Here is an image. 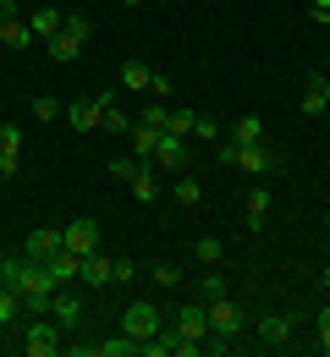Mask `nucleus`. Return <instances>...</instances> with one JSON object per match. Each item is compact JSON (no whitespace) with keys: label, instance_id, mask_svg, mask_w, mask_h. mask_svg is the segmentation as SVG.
<instances>
[{"label":"nucleus","instance_id":"34","mask_svg":"<svg viewBox=\"0 0 330 357\" xmlns=\"http://www.w3.org/2000/svg\"><path fill=\"white\" fill-rule=\"evenodd\" d=\"M177 280H182L177 264H154V286H177Z\"/></svg>","mask_w":330,"mask_h":357},{"label":"nucleus","instance_id":"40","mask_svg":"<svg viewBox=\"0 0 330 357\" xmlns=\"http://www.w3.org/2000/svg\"><path fill=\"white\" fill-rule=\"evenodd\" d=\"M308 83H314V89H320V93L330 99V77H308Z\"/></svg>","mask_w":330,"mask_h":357},{"label":"nucleus","instance_id":"39","mask_svg":"<svg viewBox=\"0 0 330 357\" xmlns=\"http://www.w3.org/2000/svg\"><path fill=\"white\" fill-rule=\"evenodd\" d=\"M308 11H314V22H330V0H308Z\"/></svg>","mask_w":330,"mask_h":357},{"label":"nucleus","instance_id":"36","mask_svg":"<svg viewBox=\"0 0 330 357\" xmlns=\"http://www.w3.org/2000/svg\"><path fill=\"white\" fill-rule=\"evenodd\" d=\"M133 171H138V160H110V176H121V181H133Z\"/></svg>","mask_w":330,"mask_h":357},{"label":"nucleus","instance_id":"19","mask_svg":"<svg viewBox=\"0 0 330 357\" xmlns=\"http://www.w3.org/2000/svg\"><path fill=\"white\" fill-rule=\"evenodd\" d=\"M33 45V33H28V22H17V17H6L0 22V50H28Z\"/></svg>","mask_w":330,"mask_h":357},{"label":"nucleus","instance_id":"20","mask_svg":"<svg viewBox=\"0 0 330 357\" xmlns=\"http://www.w3.org/2000/svg\"><path fill=\"white\" fill-rule=\"evenodd\" d=\"M264 215H270V187H253V192H248V225L259 231V225H264Z\"/></svg>","mask_w":330,"mask_h":357},{"label":"nucleus","instance_id":"7","mask_svg":"<svg viewBox=\"0 0 330 357\" xmlns=\"http://www.w3.org/2000/svg\"><path fill=\"white\" fill-rule=\"evenodd\" d=\"M292 330H297L292 313H264V319L253 324V335H259L264 347H292Z\"/></svg>","mask_w":330,"mask_h":357},{"label":"nucleus","instance_id":"33","mask_svg":"<svg viewBox=\"0 0 330 357\" xmlns=\"http://www.w3.org/2000/svg\"><path fill=\"white\" fill-rule=\"evenodd\" d=\"M193 132H198V137H226V127H220L215 116H198V121H193Z\"/></svg>","mask_w":330,"mask_h":357},{"label":"nucleus","instance_id":"38","mask_svg":"<svg viewBox=\"0 0 330 357\" xmlns=\"http://www.w3.org/2000/svg\"><path fill=\"white\" fill-rule=\"evenodd\" d=\"M149 93H154V99H160V93H171V77H165V72H154V77H149Z\"/></svg>","mask_w":330,"mask_h":357},{"label":"nucleus","instance_id":"23","mask_svg":"<svg viewBox=\"0 0 330 357\" xmlns=\"http://www.w3.org/2000/svg\"><path fill=\"white\" fill-rule=\"evenodd\" d=\"M149 77H154V72H149L143 61H127V66H121V89H143L149 93Z\"/></svg>","mask_w":330,"mask_h":357},{"label":"nucleus","instance_id":"27","mask_svg":"<svg viewBox=\"0 0 330 357\" xmlns=\"http://www.w3.org/2000/svg\"><path fill=\"white\" fill-rule=\"evenodd\" d=\"M198 198H204V187H198L193 176H182V181H177V204H188V209H193Z\"/></svg>","mask_w":330,"mask_h":357},{"label":"nucleus","instance_id":"24","mask_svg":"<svg viewBox=\"0 0 330 357\" xmlns=\"http://www.w3.org/2000/svg\"><path fill=\"white\" fill-rule=\"evenodd\" d=\"M193 121H198V110H171V116H165V132L171 137H193Z\"/></svg>","mask_w":330,"mask_h":357},{"label":"nucleus","instance_id":"3","mask_svg":"<svg viewBox=\"0 0 330 357\" xmlns=\"http://www.w3.org/2000/svg\"><path fill=\"white\" fill-rule=\"evenodd\" d=\"M61 335H66V330H61L55 319H45V313H33V324L22 330V347H28L33 357H61Z\"/></svg>","mask_w":330,"mask_h":357},{"label":"nucleus","instance_id":"10","mask_svg":"<svg viewBox=\"0 0 330 357\" xmlns=\"http://www.w3.org/2000/svg\"><path fill=\"white\" fill-rule=\"evenodd\" d=\"M17 160H22V127H0V176H17Z\"/></svg>","mask_w":330,"mask_h":357},{"label":"nucleus","instance_id":"1","mask_svg":"<svg viewBox=\"0 0 330 357\" xmlns=\"http://www.w3.org/2000/svg\"><path fill=\"white\" fill-rule=\"evenodd\" d=\"M220 165H237L248 176H276L281 171V154L264 149V143H220Z\"/></svg>","mask_w":330,"mask_h":357},{"label":"nucleus","instance_id":"22","mask_svg":"<svg viewBox=\"0 0 330 357\" xmlns=\"http://www.w3.org/2000/svg\"><path fill=\"white\" fill-rule=\"evenodd\" d=\"M99 357H138V341L121 330V335H110V341H99Z\"/></svg>","mask_w":330,"mask_h":357},{"label":"nucleus","instance_id":"41","mask_svg":"<svg viewBox=\"0 0 330 357\" xmlns=\"http://www.w3.org/2000/svg\"><path fill=\"white\" fill-rule=\"evenodd\" d=\"M325 291H330V264H325Z\"/></svg>","mask_w":330,"mask_h":357},{"label":"nucleus","instance_id":"25","mask_svg":"<svg viewBox=\"0 0 330 357\" xmlns=\"http://www.w3.org/2000/svg\"><path fill=\"white\" fill-rule=\"evenodd\" d=\"M325 110H330V99L308 83V89H303V116H325Z\"/></svg>","mask_w":330,"mask_h":357},{"label":"nucleus","instance_id":"6","mask_svg":"<svg viewBox=\"0 0 330 357\" xmlns=\"http://www.w3.org/2000/svg\"><path fill=\"white\" fill-rule=\"evenodd\" d=\"M121 330H127L133 341L154 335V330H160V308H154V303H127V313H121Z\"/></svg>","mask_w":330,"mask_h":357},{"label":"nucleus","instance_id":"37","mask_svg":"<svg viewBox=\"0 0 330 357\" xmlns=\"http://www.w3.org/2000/svg\"><path fill=\"white\" fill-rule=\"evenodd\" d=\"M133 275H138V269L127 264V259H116V269H110V280H116V286H121V280H133Z\"/></svg>","mask_w":330,"mask_h":357},{"label":"nucleus","instance_id":"13","mask_svg":"<svg viewBox=\"0 0 330 357\" xmlns=\"http://www.w3.org/2000/svg\"><path fill=\"white\" fill-rule=\"evenodd\" d=\"M61 248H66V236H61V231H28V259L50 264V259H55Z\"/></svg>","mask_w":330,"mask_h":357},{"label":"nucleus","instance_id":"17","mask_svg":"<svg viewBox=\"0 0 330 357\" xmlns=\"http://www.w3.org/2000/svg\"><path fill=\"white\" fill-rule=\"evenodd\" d=\"M226 143H264V121L259 116H237L226 127Z\"/></svg>","mask_w":330,"mask_h":357},{"label":"nucleus","instance_id":"18","mask_svg":"<svg viewBox=\"0 0 330 357\" xmlns=\"http://www.w3.org/2000/svg\"><path fill=\"white\" fill-rule=\"evenodd\" d=\"M127 187H133V198H138V204H154V198H160V181H154V165H138Z\"/></svg>","mask_w":330,"mask_h":357},{"label":"nucleus","instance_id":"4","mask_svg":"<svg viewBox=\"0 0 330 357\" xmlns=\"http://www.w3.org/2000/svg\"><path fill=\"white\" fill-rule=\"evenodd\" d=\"M89 33H94V28H89V17H66V22H61V33L50 39V61H77V50L89 45Z\"/></svg>","mask_w":330,"mask_h":357},{"label":"nucleus","instance_id":"26","mask_svg":"<svg viewBox=\"0 0 330 357\" xmlns=\"http://www.w3.org/2000/svg\"><path fill=\"white\" fill-rule=\"evenodd\" d=\"M17 308H22V297H17L11 286H0V324H11V319H17Z\"/></svg>","mask_w":330,"mask_h":357},{"label":"nucleus","instance_id":"15","mask_svg":"<svg viewBox=\"0 0 330 357\" xmlns=\"http://www.w3.org/2000/svg\"><path fill=\"white\" fill-rule=\"evenodd\" d=\"M50 275H55V286H72V280H77V269H83V253H72V248H61V253H55V259H50Z\"/></svg>","mask_w":330,"mask_h":357},{"label":"nucleus","instance_id":"8","mask_svg":"<svg viewBox=\"0 0 330 357\" xmlns=\"http://www.w3.org/2000/svg\"><path fill=\"white\" fill-rule=\"evenodd\" d=\"M154 165H160V171H182V165H188V137L160 132V143H154Z\"/></svg>","mask_w":330,"mask_h":357},{"label":"nucleus","instance_id":"31","mask_svg":"<svg viewBox=\"0 0 330 357\" xmlns=\"http://www.w3.org/2000/svg\"><path fill=\"white\" fill-rule=\"evenodd\" d=\"M215 297H226V280L215 269H204V303H215Z\"/></svg>","mask_w":330,"mask_h":357},{"label":"nucleus","instance_id":"5","mask_svg":"<svg viewBox=\"0 0 330 357\" xmlns=\"http://www.w3.org/2000/svg\"><path fill=\"white\" fill-rule=\"evenodd\" d=\"M105 105H116L110 89H99L94 99H77V105H72V127H77V132H94L99 121H105Z\"/></svg>","mask_w":330,"mask_h":357},{"label":"nucleus","instance_id":"11","mask_svg":"<svg viewBox=\"0 0 330 357\" xmlns=\"http://www.w3.org/2000/svg\"><path fill=\"white\" fill-rule=\"evenodd\" d=\"M177 330H182L188 341H204V335H209V303H198V308H177Z\"/></svg>","mask_w":330,"mask_h":357},{"label":"nucleus","instance_id":"35","mask_svg":"<svg viewBox=\"0 0 330 357\" xmlns=\"http://www.w3.org/2000/svg\"><path fill=\"white\" fill-rule=\"evenodd\" d=\"M314 324H320V352H330V308L314 313Z\"/></svg>","mask_w":330,"mask_h":357},{"label":"nucleus","instance_id":"9","mask_svg":"<svg viewBox=\"0 0 330 357\" xmlns=\"http://www.w3.org/2000/svg\"><path fill=\"white\" fill-rule=\"evenodd\" d=\"M50 319H55L61 330H77V324H83V308H77V297H72L66 286H55V297H50Z\"/></svg>","mask_w":330,"mask_h":357},{"label":"nucleus","instance_id":"28","mask_svg":"<svg viewBox=\"0 0 330 357\" xmlns=\"http://www.w3.org/2000/svg\"><path fill=\"white\" fill-rule=\"evenodd\" d=\"M193 259H198V264H220V242H215V236H204V242L193 248Z\"/></svg>","mask_w":330,"mask_h":357},{"label":"nucleus","instance_id":"14","mask_svg":"<svg viewBox=\"0 0 330 357\" xmlns=\"http://www.w3.org/2000/svg\"><path fill=\"white\" fill-rule=\"evenodd\" d=\"M61 236H66V248H72V253H94V248H99V225L94 220H72Z\"/></svg>","mask_w":330,"mask_h":357},{"label":"nucleus","instance_id":"32","mask_svg":"<svg viewBox=\"0 0 330 357\" xmlns=\"http://www.w3.org/2000/svg\"><path fill=\"white\" fill-rule=\"evenodd\" d=\"M165 116H171V110H165V105H160V99H154V105H149V110H143L138 121H143V127H160V132H165Z\"/></svg>","mask_w":330,"mask_h":357},{"label":"nucleus","instance_id":"42","mask_svg":"<svg viewBox=\"0 0 330 357\" xmlns=\"http://www.w3.org/2000/svg\"><path fill=\"white\" fill-rule=\"evenodd\" d=\"M325 236H330V215H325Z\"/></svg>","mask_w":330,"mask_h":357},{"label":"nucleus","instance_id":"12","mask_svg":"<svg viewBox=\"0 0 330 357\" xmlns=\"http://www.w3.org/2000/svg\"><path fill=\"white\" fill-rule=\"evenodd\" d=\"M110 269H116V259H105V253H83V269H77V280L83 286H110Z\"/></svg>","mask_w":330,"mask_h":357},{"label":"nucleus","instance_id":"43","mask_svg":"<svg viewBox=\"0 0 330 357\" xmlns=\"http://www.w3.org/2000/svg\"><path fill=\"white\" fill-rule=\"evenodd\" d=\"M127 6H138V0H127Z\"/></svg>","mask_w":330,"mask_h":357},{"label":"nucleus","instance_id":"2","mask_svg":"<svg viewBox=\"0 0 330 357\" xmlns=\"http://www.w3.org/2000/svg\"><path fill=\"white\" fill-rule=\"evenodd\" d=\"M209 330H215V335H209V347H204V352H226V347H232V335L242 330V308H237L232 297H215V303H209Z\"/></svg>","mask_w":330,"mask_h":357},{"label":"nucleus","instance_id":"30","mask_svg":"<svg viewBox=\"0 0 330 357\" xmlns=\"http://www.w3.org/2000/svg\"><path fill=\"white\" fill-rule=\"evenodd\" d=\"M105 132H127V110H116V105H105V121H99Z\"/></svg>","mask_w":330,"mask_h":357},{"label":"nucleus","instance_id":"21","mask_svg":"<svg viewBox=\"0 0 330 357\" xmlns=\"http://www.w3.org/2000/svg\"><path fill=\"white\" fill-rule=\"evenodd\" d=\"M154 143H160V127H143V121H138V132H133V149H138V165H149V160H154Z\"/></svg>","mask_w":330,"mask_h":357},{"label":"nucleus","instance_id":"29","mask_svg":"<svg viewBox=\"0 0 330 357\" xmlns=\"http://www.w3.org/2000/svg\"><path fill=\"white\" fill-rule=\"evenodd\" d=\"M33 116H39V121H55V116H61V105H55V93H39V99H33Z\"/></svg>","mask_w":330,"mask_h":357},{"label":"nucleus","instance_id":"16","mask_svg":"<svg viewBox=\"0 0 330 357\" xmlns=\"http://www.w3.org/2000/svg\"><path fill=\"white\" fill-rule=\"evenodd\" d=\"M61 22H66V17H61V11H55V6H39V11H33V22H28V33H33V39H55V33H61Z\"/></svg>","mask_w":330,"mask_h":357}]
</instances>
